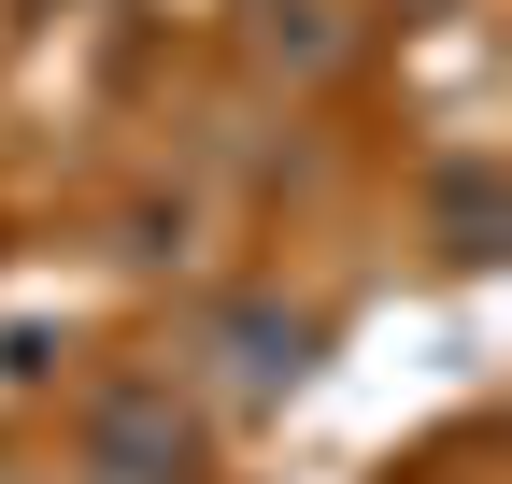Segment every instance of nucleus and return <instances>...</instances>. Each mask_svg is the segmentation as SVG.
I'll return each mask as SVG.
<instances>
[{"label": "nucleus", "instance_id": "f03ea898", "mask_svg": "<svg viewBox=\"0 0 512 484\" xmlns=\"http://www.w3.org/2000/svg\"><path fill=\"white\" fill-rule=\"evenodd\" d=\"M214 470V413L185 399V371H114L72 428V484H200Z\"/></svg>", "mask_w": 512, "mask_h": 484}, {"label": "nucleus", "instance_id": "f257e3e1", "mask_svg": "<svg viewBox=\"0 0 512 484\" xmlns=\"http://www.w3.org/2000/svg\"><path fill=\"white\" fill-rule=\"evenodd\" d=\"M313 356H328V314L285 285H214L200 314H185V399L200 413H285L313 385Z\"/></svg>", "mask_w": 512, "mask_h": 484}, {"label": "nucleus", "instance_id": "7ed1b4c3", "mask_svg": "<svg viewBox=\"0 0 512 484\" xmlns=\"http://www.w3.org/2000/svg\"><path fill=\"white\" fill-rule=\"evenodd\" d=\"M441 257H456V271H484V257H498V171H484V157L441 171Z\"/></svg>", "mask_w": 512, "mask_h": 484}, {"label": "nucleus", "instance_id": "20e7f679", "mask_svg": "<svg viewBox=\"0 0 512 484\" xmlns=\"http://www.w3.org/2000/svg\"><path fill=\"white\" fill-rule=\"evenodd\" d=\"M256 57H299V72H328V57H342L328 0H256Z\"/></svg>", "mask_w": 512, "mask_h": 484}]
</instances>
